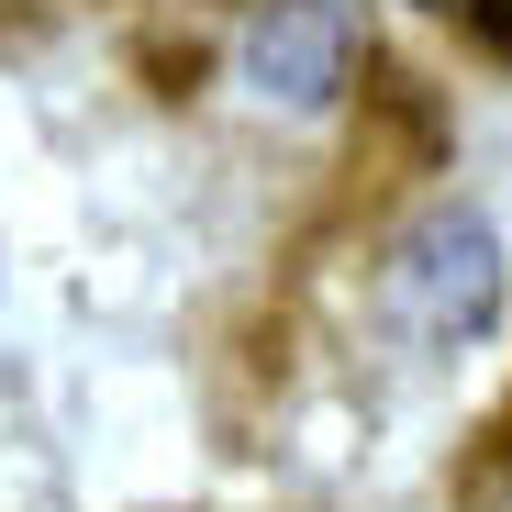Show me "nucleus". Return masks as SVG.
Here are the masks:
<instances>
[{"label": "nucleus", "instance_id": "1", "mask_svg": "<svg viewBox=\"0 0 512 512\" xmlns=\"http://www.w3.org/2000/svg\"><path fill=\"white\" fill-rule=\"evenodd\" d=\"M390 323L412 334V346H435V357L479 346V334L501 323V234L479 212H457V201L423 212L390 245Z\"/></svg>", "mask_w": 512, "mask_h": 512}, {"label": "nucleus", "instance_id": "2", "mask_svg": "<svg viewBox=\"0 0 512 512\" xmlns=\"http://www.w3.org/2000/svg\"><path fill=\"white\" fill-rule=\"evenodd\" d=\"M357 0H268L245 34H234V78L256 112H290V123H323L334 101L357 90Z\"/></svg>", "mask_w": 512, "mask_h": 512}, {"label": "nucleus", "instance_id": "3", "mask_svg": "<svg viewBox=\"0 0 512 512\" xmlns=\"http://www.w3.org/2000/svg\"><path fill=\"white\" fill-rule=\"evenodd\" d=\"M457 12H468V34H479L490 56H512V0H457Z\"/></svg>", "mask_w": 512, "mask_h": 512}]
</instances>
